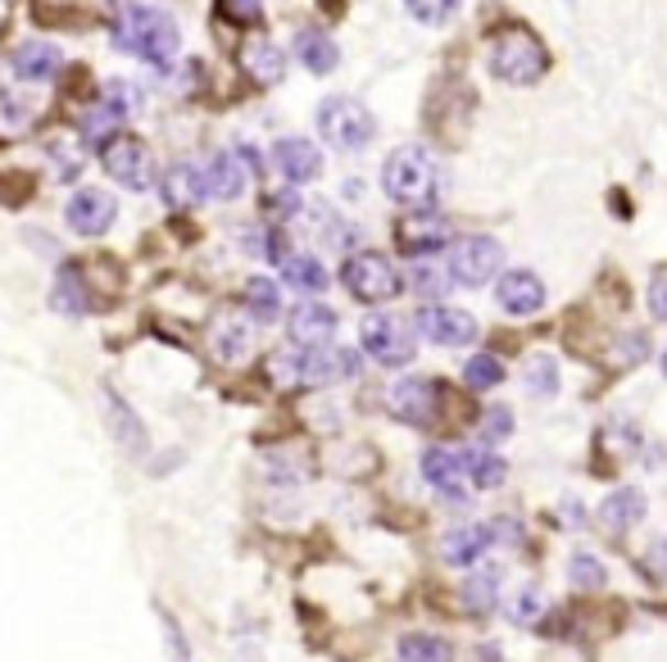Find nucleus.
I'll return each mask as SVG.
<instances>
[{"instance_id":"f257e3e1","label":"nucleus","mask_w":667,"mask_h":662,"mask_svg":"<svg viewBox=\"0 0 667 662\" xmlns=\"http://www.w3.org/2000/svg\"><path fill=\"white\" fill-rule=\"evenodd\" d=\"M114 42L119 51H128L132 59L151 64V68H173L177 51H182V32L177 23L155 10V5H128L114 23Z\"/></svg>"},{"instance_id":"f03ea898","label":"nucleus","mask_w":667,"mask_h":662,"mask_svg":"<svg viewBox=\"0 0 667 662\" xmlns=\"http://www.w3.org/2000/svg\"><path fill=\"white\" fill-rule=\"evenodd\" d=\"M486 64H491L495 78L509 82V87H536L545 73H549V51H545V42H540L532 27L513 23V27L491 32Z\"/></svg>"},{"instance_id":"7ed1b4c3","label":"nucleus","mask_w":667,"mask_h":662,"mask_svg":"<svg viewBox=\"0 0 667 662\" xmlns=\"http://www.w3.org/2000/svg\"><path fill=\"white\" fill-rule=\"evenodd\" d=\"M382 191L409 213L431 209L440 200V168L423 145H400L382 164Z\"/></svg>"},{"instance_id":"20e7f679","label":"nucleus","mask_w":667,"mask_h":662,"mask_svg":"<svg viewBox=\"0 0 667 662\" xmlns=\"http://www.w3.org/2000/svg\"><path fill=\"white\" fill-rule=\"evenodd\" d=\"M273 373H277V382H286V386H331V382L359 377V354H354V350H341V345H314V350L295 345L291 354H277V358H273Z\"/></svg>"},{"instance_id":"39448f33","label":"nucleus","mask_w":667,"mask_h":662,"mask_svg":"<svg viewBox=\"0 0 667 662\" xmlns=\"http://www.w3.org/2000/svg\"><path fill=\"white\" fill-rule=\"evenodd\" d=\"M314 123H318V136L327 141V145H337V151H363L368 141H373V132H378V123H373V114H368V104H359V100H350V96H331V100H322L318 104V114H314Z\"/></svg>"},{"instance_id":"423d86ee","label":"nucleus","mask_w":667,"mask_h":662,"mask_svg":"<svg viewBox=\"0 0 667 662\" xmlns=\"http://www.w3.org/2000/svg\"><path fill=\"white\" fill-rule=\"evenodd\" d=\"M341 282H346V290L359 305H386V300H395L400 290H404L400 268L386 260V254H378V250L350 254L346 268H341Z\"/></svg>"},{"instance_id":"0eeeda50","label":"nucleus","mask_w":667,"mask_h":662,"mask_svg":"<svg viewBox=\"0 0 667 662\" xmlns=\"http://www.w3.org/2000/svg\"><path fill=\"white\" fill-rule=\"evenodd\" d=\"M359 341H363V354L373 358V363H382V367H404V363H414V354H418L414 327L404 322V318H395V313L363 318Z\"/></svg>"},{"instance_id":"6e6552de","label":"nucleus","mask_w":667,"mask_h":662,"mask_svg":"<svg viewBox=\"0 0 667 662\" xmlns=\"http://www.w3.org/2000/svg\"><path fill=\"white\" fill-rule=\"evenodd\" d=\"M100 164H105V173L114 177L119 187H128V191H151V181H155V159H151V151H145V141H136V136H128V132L109 136V141L100 145Z\"/></svg>"},{"instance_id":"1a4fd4ad","label":"nucleus","mask_w":667,"mask_h":662,"mask_svg":"<svg viewBox=\"0 0 667 662\" xmlns=\"http://www.w3.org/2000/svg\"><path fill=\"white\" fill-rule=\"evenodd\" d=\"M450 277L455 286H486L504 268V245L495 236H463L450 245Z\"/></svg>"},{"instance_id":"9d476101","label":"nucleus","mask_w":667,"mask_h":662,"mask_svg":"<svg viewBox=\"0 0 667 662\" xmlns=\"http://www.w3.org/2000/svg\"><path fill=\"white\" fill-rule=\"evenodd\" d=\"M423 476H427V486L440 495V499H450V504H463L468 499V450H455V445H436L423 454Z\"/></svg>"},{"instance_id":"9b49d317","label":"nucleus","mask_w":667,"mask_h":662,"mask_svg":"<svg viewBox=\"0 0 667 662\" xmlns=\"http://www.w3.org/2000/svg\"><path fill=\"white\" fill-rule=\"evenodd\" d=\"M386 409L409 422V427H427L440 409V386L431 377H400L391 390H386Z\"/></svg>"},{"instance_id":"f8f14e48","label":"nucleus","mask_w":667,"mask_h":662,"mask_svg":"<svg viewBox=\"0 0 667 662\" xmlns=\"http://www.w3.org/2000/svg\"><path fill=\"white\" fill-rule=\"evenodd\" d=\"M64 218H68V228L78 232V236H105L109 228H114L119 205H114V196H109V191L87 187V191H73V196H68Z\"/></svg>"},{"instance_id":"ddd939ff","label":"nucleus","mask_w":667,"mask_h":662,"mask_svg":"<svg viewBox=\"0 0 667 662\" xmlns=\"http://www.w3.org/2000/svg\"><path fill=\"white\" fill-rule=\"evenodd\" d=\"M400 250L404 254H414V260H431V254H440L445 245L455 241V232H450V223L436 213V209H418V213H409L400 223Z\"/></svg>"},{"instance_id":"4468645a","label":"nucleus","mask_w":667,"mask_h":662,"mask_svg":"<svg viewBox=\"0 0 667 662\" xmlns=\"http://www.w3.org/2000/svg\"><path fill=\"white\" fill-rule=\"evenodd\" d=\"M418 331H423L431 345L459 350V345H472V341H477V318L463 313V309H455V305H427V309L418 313Z\"/></svg>"},{"instance_id":"2eb2a0df","label":"nucleus","mask_w":667,"mask_h":662,"mask_svg":"<svg viewBox=\"0 0 667 662\" xmlns=\"http://www.w3.org/2000/svg\"><path fill=\"white\" fill-rule=\"evenodd\" d=\"M100 404H105V422H109V431H114V440L123 445V454H132V459L151 454V435H145L141 418L132 413V404L114 386H100Z\"/></svg>"},{"instance_id":"dca6fc26","label":"nucleus","mask_w":667,"mask_h":662,"mask_svg":"<svg viewBox=\"0 0 667 662\" xmlns=\"http://www.w3.org/2000/svg\"><path fill=\"white\" fill-rule=\"evenodd\" d=\"M495 300L504 313L513 318H532L545 309V282L532 273V268H509L500 282H495Z\"/></svg>"},{"instance_id":"f3484780","label":"nucleus","mask_w":667,"mask_h":662,"mask_svg":"<svg viewBox=\"0 0 667 662\" xmlns=\"http://www.w3.org/2000/svg\"><path fill=\"white\" fill-rule=\"evenodd\" d=\"M160 196H164L168 209H196V205H205V196H209V177H205L200 164L177 159V164H168L164 177H160Z\"/></svg>"},{"instance_id":"a211bd4d","label":"nucleus","mask_w":667,"mask_h":662,"mask_svg":"<svg viewBox=\"0 0 667 662\" xmlns=\"http://www.w3.org/2000/svg\"><path fill=\"white\" fill-rule=\"evenodd\" d=\"M337 309H327L318 300H305V305H295L291 318H286V331H291V341L300 345V350H314V345H331V336H337Z\"/></svg>"},{"instance_id":"6ab92c4d","label":"nucleus","mask_w":667,"mask_h":662,"mask_svg":"<svg viewBox=\"0 0 667 662\" xmlns=\"http://www.w3.org/2000/svg\"><path fill=\"white\" fill-rule=\"evenodd\" d=\"M273 164H277V173L291 181V187H305V181H314L322 173V151L305 136H282L273 145Z\"/></svg>"},{"instance_id":"aec40b11","label":"nucleus","mask_w":667,"mask_h":662,"mask_svg":"<svg viewBox=\"0 0 667 662\" xmlns=\"http://www.w3.org/2000/svg\"><path fill=\"white\" fill-rule=\"evenodd\" d=\"M491 544H495V527H491V522H468V527L445 531V540H440V559L450 563V567H472V563L486 559Z\"/></svg>"},{"instance_id":"412c9836","label":"nucleus","mask_w":667,"mask_h":662,"mask_svg":"<svg viewBox=\"0 0 667 662\" xmlns=\"http://www.w3.org/2000/svg\"><path fill=\"white\" fill-rule=\"evenodd\" d=\"M205 177H209L214 200H237L245 191V181H250V155L245 151H218L205 164Z\"/></svg>"},{"instance_id":"4be33fe9","label":"nucleus","mask_w":667,"mask_h":662,"mask_svg":"<svg viewBox=\"0 0 667 662\" xmlns=\"http://www.w3.org/2000/svg\"><path fill=\"white\" fill-rule=\"evenodd\" d=\"M250 345H254V331H250V322L237 318V313H222V318L209 327V350H214L222 363L250 358Z\"/></svg>"},{"instance_id":"5701e85b","label":"nucleus","mask_w":667,"mask_h":662,"mask_svg":"<svg viewBox=\"0 0 667 662\" xmlns=\"http://www.w3.org/2000/svg\"><path fill=\"white\" fill-rule=\"evenodd\" d=\"M10 64H14V78H23V82H51L64 68V55L51 42H23Z\"/></svg>"},{"instance_id":"b1692460","label":"nucleus","mask_w":667,"mask_h":662,"mask_svg":"<svg viewBox=\"0 0 667 662\" xmlns=\"http://www.w3.org/2000/svg\"><path fill=\"white\" fill-rule=\"evenodd\" d=\"M645 495L636 490V486H622V490H613L604 504H600V522L609 527V531H632V527H641L645 522Z\"/></svg>"},{"instance_id":"393cba45","label":"nucleus","mask_w":667,"mask_h":662,"mask_svg":"<svg viewBox=\"0 0 667 662\" xmlns=\"http://www.w3.org/2000/svg\"><path fill=\"white\" fill-rule=\"evenodd\" d=\"M295 59H300L309 73H331L341 64V51L322 27H305V32H295Z\"/></svg>"},{"instance_id":"a878e982","label":"nucleus","mask_w":667,"mask_h":662,"mask_svg":"<svg viewBox=\"0 0 667 662\" xmlns=\"http://www.w3.org/2000/svg\"><path fill=\"white\" fill-rule=\"evenodd\" d=\"M282 282L295 286V290H305V296H318V290H327V268L314 260V254H282Z\"/></svg>"},{"instance_id":"bb28decb","label":"nucleus","mask_w":667,"mask_h":662,"mask_svg":"<svg viewBox=\"0 0 667 662\" xmlns=\"http://www.w3.org/2000/svg\"><path fill=\"white\" fill-rule=\"evenodd\" d=\"M241 64H245V73H250L259 87L282 82V73H286V59H282V51H277L273 42H250V46L241 51Z\"/></svg>"},{"instance_id":"cd10ccee","label":"nucleus","mask_w":667,"mask_h":662,"mask_svg":"<svg viewBox=\"0 0 667 662\" xmlns=\"http://www.w3.org/2000/svg\"><path fill=\"white\" fill-rule=\"evenodd\" d=\"M504 476H509V463H504L491 445L468 450V482H472L477 490H500V486H504Z\"/></svg>"},{"instance_id":"c85d7f7f","label":"nucleus","mask_w":667,"mask_h":662,"mask_svg":"<svg viewBox=\"0 0 667 662\" xmlns=\"http://www.w3.org/2000/svg\"><path fill=\"white\" fill-rule=\"evenodd\" d=\"M463 604H468V613H495V604H500V572L495 567H486V572H477V576H468L463 581Z\"/></svg>"},{"instance_id":"c756f323","label":"nucleus","mask_w":667,"mask_h":662,"mask_svg":"<svg viewBox=\"0 0 667 662\" xmlns=\"http://www.w3.org/2000/svg\"><path fill=\"white\" fill-rule=\"evenodd\" d=\"M51 305H55V313H68V318L87 313V290H83V273H78V268H64V273L55 277Z\"/></svg>"},{"instance_id":"7c9ffc66","label":"nucleus","mask_w":667,"mask_h":662,"mask_svg":"<svg viewBox=\"0 0 667 662\" xmlns=\"http://www.w3.org/2000/svg\"><path fill=\"white\" fill-rule=\"evenodd\" d=\"M409 286L418 290V296H427V300H440L445 290L455 286V277H450V264H436V260H418V264L409 268Z\"/></svg>"},{"instance_id":"2f4dec72","label":"nucleus","mask_w":667,"mask_h":662,"mask_svg":"<svg viewBox=\"0 0 667 662\" xmlns=\"http://www.w3.org/2000/svg\"><path fill=\"white\" fill-rule=\"evenodd\" d=\"M245 309H250L259 322H273V318L282 313V290H277V282L250 277V282H245Z\"/></svg>"},{"instance_id":"473e14b6","label":"nucleus","mask_w":667,"mask_h":662,"mask_svg":"<svg viewBox=\"0 0 667 662\" xmlns=\"http://www.w3.org/2000/svg\"><path fill=\"white\" fill-rule=\"evenodd\" d=\"M568 581H572V591H604V585H609V572H604L600 554H590V549H577V554L568 559Z\"/></svg>"},{"instance_id":"72a5a7b5","label":"nucleus","mask_w":667,"mask_h":662,"mask_svg":"<svg viewBox=\"0 0 667 662\" xmlns=\"http://www.w3.org/2000/svg\"><path fill=\"white\" fill-rule=\"evenodd\" d=\"M463 382H468V390H495L504 382V363L495 354H472L463 367Z\"/></svg>"},{"instance_id":"f704fd0d","label":"nucleus","mask_w":667,"mask_h":662,"mask_svg":"<svg viewBox=\"0 0 667 662\" xmlns=\"http://www.w3.org/2000/svg\"><path fill=\"white\" fill-rule=\"evenodd\" d=\"M523 377H527L532 395H554V390H559V363H554V354H532L527 367H523Z\"/></svg>"},{"instance_id":"c9c22d12","label":"nucleus","mask_w":667,"mask_h":662,"mask_svg":"<svg viewBox=\"0 0 667 662\" xmlns=\"http://www.w3.org/2000/svg\"><path fill=\"white\" fill-rule=\"evenodd\" d=\"M400 662H450V644L436 640V636H404Z\"/></svg>"},{"instance_id":"e433bc0d","label":"nucleus","mask_w":667,"mask_h":662,"mask_svg":"<svg viewBox=\"0 0 667 662\" xmlns=\"http://www.w3.org/2000/svg\"><path fill=\"white\" fill-rule=\"evenodd\" d=\"M463 0H404V10H409L423 27H445L455 14H459Z\"/></svg>"},{"instance_id":"4c0bfd02","label":"nucleus","mask_w":667,"mask_h":662,"mask_svg":"<svg viewBox=\"0 0 667 662\" xmlns=\"http://www.w3.org/2000/svg\"><path fill=\"white\" fill-rule=\"evenodd\" d=\"M540 613H545V595L536 591V585H523V591L509 599V621H517V627H532Z\"/></svg>"},{"instance_id":"58836bf2","label":"nucleus","mask_w":667,"mask_h":662,"mask_svg":"<svg viewBox=\"0 0 667 662\" xmlns=\"http://www.w3.org/2000/svg\"><path fill=\"white\" fill-rule=\"evenodd\" d=\"M509 431H513V413L504 409V404L481 413V445H500V440H509Z\"/></svg>"},{"instance_id":"ea45409f","label":"nucleus","mask_w":667,"mask_h":662,"mask_svg":"<svg viewBox=\"0 0 667 662\" xmlns=\"http://www.w3.org/2000/svg\"><path fill=\"white\" fill-rule=\"evenodd\" d=\"M0 123H6L10 132L23 128V123H32V104H19L14 96H0Z\"/></svg>"},{"instance_id":"a19ab883","label":"nucleus","mask_w":667,"mask_h":662,"mask_svg":"<svg viewBox=\"0 0 667 662\" xmlns=\"http://www.w3.org/2000/svg\"><path fill=\"white\" fill-rule=\"evenodd\" d=\"M641 358H645V336H641V331H632V336H622V341L613 345V363L632 367V363H641Z\"/></svg>"},{"instance_id":"79ce46f5","label":"nucleus","mask_w":667,"mask_h":662,"mask_svg":"<svg viewBox=\"0 0 667 662\" xmlns=\"http://www.w3.org/2000/svg\"><path fill=\"white\" fill-rule=\"evenodd\" d=\"M649 313L658 322H667V268L654 273V282H649Z\"/></svg>"},{"instance_id":"37998d69","label":"nucleus","mask_w":667,"mask_h":662,"mask_svg":"<svg viewBox=\"0 0 667 662\" xmlns=\"http://www.w3.org/2000/svg\"><path fill=\"white\" fill-rule=\"evenodd\" d=\"M222 10H228L237 23H254L259 10H264V0H222Z\"/></svg>"},{"instance_id":"c03bdc74","label":"nucleus","mask_w":667,"mask_h":662,"mask_svg":"<svg viewBox=\"0 0 667 662\" xmlns=\"http://www.w3.org/2000/svg\"><path fill=\"white\" fill-rule=\"evenodd\" d=\"M295 209H300V196H295V191H277V196H273V213L291 218Z\"/></svg>"},{"instance_id":"a18cd8bd","label":"nucleus","mask_w":667,"mask_h":662,"mask_svg":"<svg viewBox=\"0 0 667 662\" xmlns=\"http://www.w3.org/2000/svg\"><path fill=\"white\" fill-rule=\"evenodd\" d=\"M237 662H264V658H259V649H241Z\"/></svg>"},{"instance_id":"49530a36","label":"nucleus","mask_w":667,"mask_h":662,"mask_svg":"<svg viewBox=\"0 0 667 662\" xmlns=\"http://www.w3.org/2000/svg\"><path fill=\"white\" fill-rule=\"evenodd\" d=\"M663 373H667V350H663Z\"/></svg>"}]
</instances>
